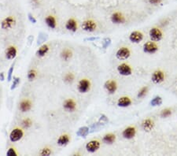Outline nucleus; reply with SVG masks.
Returning a JSON list of instances; mask_svg holds the SVG:
<instances>
[{
	"mask_svg": "<svg viewBox=\"0 0 177 156\" xmlns=\"http://www.w3.org/2000/svg\"><path fill=\"white\" fill-rule=\"evenodd\" d=\"M131 55V51L128 47H121L117 51L116 57L119 60L128 59Z\"/></svg>",
	"mask_w": 177,
	"mask_h": 156,
	"instance_id": "1",
	"label": "nucleus"
},
{
	"mask_svg": "<svg viewBox=\"0 0 177 156\" xmlns=\"http://www.w3.org/2000/svg\"><path fill=\"white\" fill-rule=\"evenodd\" d=\"M149 34H150V37L151 40L155 42L160 41L162 39V37H163L162 32L159 29H157V28L151 29Z\"/></svg>",
	"mask_w": 177,
	"mask_h": 156,
	"instance_id": "2",
	"label": "nucleus"
},
{
	"mask_svg": "<svg viewBox=\"0 0 177 156\" xmlns=\"http://www.w3.org/2000/svg\"><path fill=\"white\" fill-rule=\"evenodd\" d=\"M157 50H158V47L154 42H147L143 45V51L147 54H153V53L157 52Z\"/></svg>",
	"mask_w": 177,
	"mask_h": 156,
	"instance_id": "3",
	"label": "nucleus"
},
{
	"mask_svg": "<svg viewBox=\"0 0 177 156\" xmlns=\"http://www.w3.org/2000/svg\"><path fill=\"white\" fill-rule=\"evenodd\" d=\"M118 73L122 76H130L132 73V69L128 65L125 63L120 64L117 67Z\"/></svg>",
	"mask_w": 177,
	"mask_h": 156,
	"instance_id": "4",
	"label": "nucleus"
},
{
	"mask_svg": "<svg viewBox=\"0 0 177 156\" xmlns=\"http://www.w3.org/2000/svg\"><path fill=\"white\" fill-rule=\"evenodd\" d=\"M91 88V83L87 79L81 80L78 84V90L80 93L88 92Z\"/></svg>",
	"mask_w": 177,
	"mask_h": 156,
	"instance_id": "5",
	"label": "nucleus"
},
{
	"mask_svg": "<svg viewBox=\"0 0 177 156\" xmlns=\"http://www.w3.org/2000/svg\"><path fill=\"white\" fill-rule=\"evenodd\" d=\"M23 135H24V133L22 132V130H21L20 129H15L11 132L10 135V140L13 143V142H17L23 137Z\"/></svg>",
	"mask_w": 177,
	"mask_h": 156,
	"instance_id": "6",
	"label": "nucleus"
},
{
	"mask_svg": "<svg viewBox=\"0 0 177 156\" xmlns=\"http://www.w3.org/2000/svg\"><path fill=\"white\" fill-rule=\"evenodd\" d=\"M152 81L154 84H161L162 82L164 81V73L162 70H157L153 72L152 75Z\"/></svg>",
	"mask_w": 177,
	"mask_h": 156,
	"instance_id": "7",
	"label": "nucleus"
},
{
	"mask_svg": "<svg viewBox=\"0 0 177 156\" xmlns=\"http://www.w3.org/2000/svg\"><path fill=\"white\" fill-rule=\"evenodd\" d=\"M143 39V34L141 32L135 31L130 34L129 35V40L130 41L135 44H139V42H141Z\"/></svg>",
	"mask_w": 177,
	"mask_h": 156,
	"instance_id": "8",
	"label": "nucleus"
},
{
	"mask_svg": "<svg viewBox=\"0 0 177 156\" xmlns=\"http://www.w3.org/2000/svg\"><path fill=\"white\" fill-rule=\"evenodd\" d=\"M82 29L86 32H94L96 29V23L91 20L85 21L82 24Z\"/></svg>",
	"mask_w": 177,
	"mask_h": 156,
	"instance_id": "9",
	"label": "nucleus"
},
{
	"mask_svg": "<svg viewBox=\"0 0 177 156\" xmlns=\"http://www.w3.org/2000/svg\"><path fill=\"white\" fill-rule=\"evenodd\" d=\"M100 147V143L98 140H91L90 141L89 143H87L86 145V149L88 152L91 153H94L97 152Z\"/></svg>",
	"mask_w": 177,
	"mask_h": 156,
	"instance_id": "10",
	"label": "nucleus"
},
{
	"mask_svg": "<svg viewBox=\"0 0 177 156\" xmlns=\"http://www.w3.org/2000/svg\"><path fill=\"white\" fill-rule=\"evenodd\" d=\"M16 20L13 17H8L5 20H3V21L1 24V27L2 29H10L13 25H15Z\"/></svg>",
	"mask_w": 177,
	"mask_h": 156,
	"instance_id": "11",
	"label": "nucleus"
},
{
	"mask_svg": "<svg viewBox=\"0 0 177 156\" xmlns=\"http://www.w3.org/2000/svg\"><path fill=\"white\" fill-rule=\"evenodd\" d=\"M136 130L135 127H128L126 128L124 131H123V136L124 138L128 139V140H130V139H132L134 136H136Z\"/></svg>",
	"mask_w": 177,
	"mask_h": 156,
	"instance_id": "12",
	"label": "nucleus"
},
{
	"mask_svg": "<svg viewBox=\"0 0 177 156\" xmlns=\"http://www.w3.org/2000/svg\"><path fill=\"white\" fill-rule=\"evenodd\" d=\"M111 21L114 24H123V23H125V18L121 13L119 12H116L112 14Z\"/></svg>",
	"mask_w": 177,
	"mask_h": 156,
	"instance_id": "13",
	"label": "nucleus"
},
{
	"mask_svg": "<svg viewBox=\"0 0 177 156\" xmlns=\"http://www.w3.org/2000/svg\"><path fill=\"white\" fill-rule=\"evenodd\" d=\"M105 88L107 90L109 94H114L117 91V85L116 81H108L105 84Z\"/></svg>",
	"mask_w": 177,
	"mask_h": 156,
	"instance_id": "14",
	"label": "nucleus"
},
{
	"mask_svg": "<svg viewBox=\"0 0 177 156\" xmlns=\"http://www.w3.org/2000/svg\"><path fill=\"white\" fill-rule=\"evenodd\" d=\"M153 127H154V122H153V120H151L150 118L145 119L144 121H142V128L145 131L150 132V131H151V130L153 129Z\"/></svg>",
	"mask_w": 177,
	"mask_h": 156,
	"instance_id": "15",
	"label": "nucleus"
},
{
	"mask_svg": "<svg viewBox=\"0 0 177 156\" xmlns=\"http://www.w3.org/2000/svg\"><path fill=\"white\" fill-rule=\"evenodd\" d=\"M63 106L65 108V110L69 111V112H73L76 110V107H77L75 102L72 99H67V100H66L63 104Z\"/></svg>",
	"mask_w": 177,
	"mask_h": 156,
	"instance_id": "16",
	"label": "nucleus"
},
{
	"mask_svg": "<svg viewBox=\"0 0 177 156\" xmlns=\"http://www.w3.org/2000/svg\"><path fill=\"white\" fill-rule=\"evenodd\" d=\"M131 104V100L130 98L127 96L121 97L117 102V105L120 107H128Z\"/></svg>",
	"mask_w": 177,
	"mask_h": 156,
	"instance_id": "17",
	"label": "nucleus"
},
{
	"mask_svg": "<svg viewBox=\"0 0 177 156\" xmlns=\"http://www.w3.org/2000/svg\"><path fill=\"white\" fill-rule=\"evenodd\" d=\"M66 28L71 32H76L77 30V24L74 19H69L66 22Z\"/></svg>",
	"mask_w": 177,
	"mask_h": 156,
	"instance_id": "18",
	"label": "nucleus"
},
{
	"mask_svg": "<svg viewBox=\"0 0 177 156\" xmlns=\"http://www.w3.org/2000/svg\"><path fill=\"white\" fill-rule=\"evenodd\" d=\"M17 55V50L14 47H10L6 52V57L7 59H13Z\"/></svg>",
	"mask_w": 177,
	"mask_h": 156,
	"instance_id": "19",
	"label": "nucleus"
},
{
	"mask_svg": "<svg viewBox=\"0 0 177 156\" xmlns=\"http://www.w3.org/2000/svg\"><path fill=\"white\" fill-rule=\"evenodd\" d=\"M31 108H32V105L29 100H24L20 104V110H21L22 112H28L31 110Z\"/></svg>",
	"mask_w": 177,
	"mask_h": 156,
	"instance_id": "20",
	"label": "nucleus"
},
{
	"mask_svg": "<svg viewBox=\"0 0 177 156\" xmlns=\"http://www.w3.org/2000/svg\"><path fill=\"white\" fill-rule=\"evenodd\" d=\"M116 140V136L112 133H109L103 136V140L104 143H107V144H112L113 143H114V141Z\"/></svg>",
	"mask_w": 177,
	"mask_h": 156,
	"instance_id": "21",
	"label": "nucleus"
},
{
	"mask_svg": "<svg viewBox=\"0 0 177 156\" xmlns=\"http://www.w3.org/2000/svg\"><path fill=\"white\" fill-rule=\"evenodd\" d=\"M45 21H46V25L50 29H55L56 28V21H55V18L53 16L46 17Z\"/></svg>",
	"mask_w": 177,
	"mask_h": 156,
	"instance_id": "22",
	"label": "nucleus"
},
{
	"mask_svg": "<svg viewBox=\"0 0 177 156\" xmlns=\"http://www.w3.org/2000/svg\"><path fill=\"white\" fill-rule=\"evenodd\" d=\"M69 142V138L67 135H63L59 137L58 140V144L60 146H66L67 145Z\"/></svg>",
	"mask_w": 177,
	"mask_h": 156,
	"instance_id": "23",
	"label": "nucleus"
},
{
	"mask_svg": "<svg viewBox=\"0 0 177 156\" xmlns=\"http://www.w3.org/2000/svg\"><path fill=\"white\" fill-rule=\"evenodd\" d=\"M89 133V129L86 126L81 127L79 129V130L77 132V136H81V137H86Z\"/></svg>",
	"mask_w": 177,
	"mask_h": 156,
	"instance_id": "24",
	"label": "nucleus"
},
{
	"mask_svg": "<svg viewBox=\"0 0 177 156\" xmlns=\"http://www.w3.org/2000/svg\"><path fill=\"white\" fill-rule=\"evenodd\" d=\"M49 51V47L47 45H43L36 52V55L39 57H43L44 55H46V53L48 52Z\"/></svg>",
	"mask_w": 177,
	"mask_h": 156,
	"instance_id": "25",
	"label": "nucleus"
},
{
	"mask_svg": "<svg viewBox=\"0 0 177 156\" xmlns=\"http://www.w3.org/2000/svg\"><path fill=\"white\" fill-rule=\"evenodd\" d=\"M151 106H160L162 104V97L160 96H155L154 98L152 99L150 101Z\"/></svg>",
	"mask_w": 177,
	"mask_h": 156,
	"instance_id": "26",
	"label": "nucleus"
},
{
	"mask_svg": "<svg viewBox=\"0 0 177 156\" xmlns=\"http://www.w3.org/2000/svg\"><path fill=\"white\" fill-rule=\"evenodd\" d=\"M61 57H62V58L65 61H68L70 58L72 57V52L69 49H66V50H64L62 51V53H61Z\"/></svg>",
	"mask_w": 177,
	"mask_h": 156,
	"instance_id": "27",
	"label": "nucleus"
},
{
	"mask_svg": "<svg viewBox=\"0 0 177 156\" xmlns=\"http://www.w3.org/2000/svg\"><path fill=\"white\" fill-rule=\"evenodd\" d=\"M160 115H161L162 118H168V117L172 115V110H171L170 109H168V108H167V109H164V110H162V112H161Z\"/></svg>",
	"mask_w": 177,
	"mask_h": 156,
	"instance_id": "28",
	"label": "nucleus"
},
{
	"mask_svg": "<svg viewBox=\"0 0 177 156\" xmlns=\"http://www.w3.org/2000/svg\"><path fill=\"white\" fill-rule=\"evenodd\" d=\"M147 92H148V88L147 87H143L139 90V93H138V98H143V97L146 96V95L147 94Z\"/></svg>",
	"mask_w": 177,
	"mask_h": 156,
	"instance_id": "29",
	"label": "nucleus"
},
{
	"mask_svg": "<svg viewBox=\"0 0 177 156\" xmlns=\"http://www.w3.org/2000/svg\"><path fill=\"white\" fill-rule=\"evenodd\" d=\"M74 80V76L72 73H68L65 77V81L67 82V83H72Z\"/></svg>",
	"mask_w": 177,
	"mask_h": 156,
	"instance_id": "30",
	"label": "nucleus"
},
{
	"mask_svg": "<svg viewBox=\"0 0 177 156\" xmlns=\"http://www.w3.org/2000/svg\"><path fill=\"white\" fill-rule=\"evenodd\" d=\"M35 76H36V72L34 69H32L28 73V78H29V81H32V80L35 79Z\"/></svg>",
	"mask_w": 177,
	"mask_h": 156,
	"instance_id": "31",
	"label": "nucleus"
},
{
	"mask_svg": "<svg viewBox=\"0 0 177 156\" xmlns=\"http://www.w3.org/2000/svg\"><path fill=\"white\" fill-rule=\"evenodd\" d=\"M19 83H20V78H18V77H15V78L13 79V84H12V86H11V90L15 89V88H17V86L19 84Z\"/></svg>",
	"mask_w": 177,
	"mask_h": 156,
	"instance_id": "32",
	"label": "nucleus"
},
{
	"mask_svg": "<svg viewBox=\"0 0 177 156\" xmlns=\"http://www.w3.org/2000/svg\"><path fill=\"white\" fill-rule=\"evenodd\" d=\"M22 125H23L24 128L30 127L31 125H32V121L29 118L24 119V121H22Z\"/></svg>",
	"mask_w": 177,
	"mask_h": 156,
	"instance_id": "33",
	"label": "nucleus"
},
{
	"mask_svg": "<svg viewBox=\"0 0 177 156\" xmlns=\"http://www.w3.org/2000/svg\"><path fill=\"white\" fill-rule=\"evenodd\" d=\"M13 67H14V63L11 66L10 69H9V72H8V76H7V80H8V81H10L11 79H12V75H13Z\"/></svg>",
	"mask_w": 177,
	"mask_h": 156,
	"instance_id": "34",
	"label": "nucleus"
},
{
	"mask_svg": "<svg viewBox=\"0 0 177 156\" xmlns=\"http://www.w3.org/2000/svg\"><path fill=\"white\" fill-rule=\"evenodd\" d=\"M110 44H111V40H110L109 38H106V39H105L104 41H103V47H104V48H106L107 47H109V45H110Z\"/></svg>",
	"mask_w": 177,
	"mask_h": 156,
	"instance_id": "35",
	"label": "nucleus"
},
{
	"mask_svg": "<svg viewBox=\"0 0 177 156\" xmlns=\"http://www.w3.org/2000/svg\"><path fill=\"white\" fill-rule=\"evenodd\" d=\"M50 153H51V152H50V150L49 149V148H44V149L42 150V152H41V155H50Z\"/></svg>",
	"mask_w": 177,
	"mask_h": 156,
	"instance_id": "36",
	"label": "nucleus"
},
{
	"mask_svg": "<svg viewBox=\"0 0 177 156\" xmlns=\"http://www.w3.org/2000/svg\"><path fill=\"white\" fill-rule=\"evenodd\" d=\"M7 155L8 156H17V153H16L15 150L13 148H10L8 150V152H7Z\"/></svg>",
	"mask_w": 177,
	"mask_h": 156,
	"instance_id": "37",
	"label": "nucleus"
},
{
	"mask_svg": "<svg viewBox=\"0 0 177 156\" xmlns=\"http://www.w3.org/2000/svg\"><path fill=\"white\" fill-rule=\"evenodd\" d=\"M149 2L152 5H157L162 2V0H148Z\"/></svg>",
	"mask_w": 177,
	"mask_h": 156,
	"instance_id": "38",
	"label": "nucleus"
},
{
	"mask_svg": "<svg viewBox=\"0 0 177 156\" xmlns=\"http://www.w3.org/2000/svg\"><path fill=\"white\" fill-rule=\"evenodd\" d=\"M29 20L30 21L32 22V23H33V24H35V23H36V20H35V18H34L33 16L31 15L30 13H29Z\"/></svg>",
	"mask_w": 177,
	"mask_h": 156,
	"instance_id": "39",
	"label": "nucleus"
},
{
	"mask_svg": "<svg viewBox=\"0 0 177 156\" xmlns=\"http://www.w3.org/2000/svg\"><path fill=\"white\" fill-rule=\"evenodd\" d=\"M0 80L1 81H4V74L3 73H0Z\"/></svg>",
	"mask_w": 177,
	"mask_h": 156,
	"instance_id": "40",
	"label": "nucleus"
},
{
	"mask_svg": "<svg viewBox=\"0 0 177 156\" xmlns=\"http://www.w3.org/2000/svg\"><path fill=\"white\" fill-rule=\"evenodd\" d=\"M98 38H88V39H86L85 40H98Z\"/></svg>",
	"mask_w": 177,
	"mask_h": 156,
	"instance_id": "41",
	"label": "nucleus"
}]
</instances>
